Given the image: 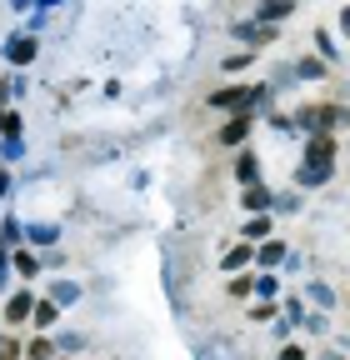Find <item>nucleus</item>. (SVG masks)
Instances as JSON below:
<instances>
[{"mask_svg": "<svg viewBox=\"0 0 350 360\" xmlns=\"http://www.w3.org/2000/svg\"><path fill=\"white\" fill-rule=\"evenodd\" d=\"M330 175H335V165H316V160H305V165L295 170V186H300V191H311V186H325Z\"/></svg>", "mask_w": 350, "mask_h": 360, "instance_id": "nucleus-1", "label": "nucleus"}, {"mask_svg": "<svg viewBox=\"0 0 350 360\" xmlns=\"http://www.w3.org/2000/svg\"><path fill=\"white\" fill-rule=\"evenodd\" d=\"M250 125H255V120H250V110H235V115L226 120V130H221V146H240L245 135H250Z\"/></svg>", "mask_w": 350, "mask_h": 360, "instance_id": "nucleus-2", "label": "nucleus"}, {"mask_svg": "<svg viewBox=\"0 0 350 360\" xmlns=\"http://www.w3.org/2000/svg\"><path fill=\"white\" fill-rule=\"evenodd\" d=\"M245 210H276V191H266V186H260V180H255V186H245Z\"/></svg>", "mask_w": 350, "mask_h": 360, "instance_id": "nucleus-3", "label": "nucleus"}, {"mask_svg": "<svg viewBox=\"0 0 350 360\" xmlns=\"http://www.w3.org/2000/svg\"><path fill=\"white\" fill-rule=\"evenodd\" d=\"M290 11H295L290 0H260V11H255V20H266V25H280V20H285Z\"/></svg>", "mask_w": 350, "mask_h": 360, "instance_id": "nucleus-4", "label": "nucleus"}, {"mask_svg": "<svg viewBox=\"0 0 350 360\" xmlns=\"http://www.w3.org/2000/svg\"><path fill=\"white\" fill-rule=\"evenodd\" d=\"M235 180H240V186H255V180H260V160H255V150H240V155H235Z\"/></svg>", "mask_w": 350, "mask_h": 360, "instance_id": "nucleus-5", "label": "nucleus"}, {"mask_svg": "<svg viewBox=\"0 0 350 360\" xmlns=\"http://www.w3.org/2000/svg\"><path fill=\"white\" fill-rule=\"evenodd\" d=\"M285 255H290V250H285V240H266V250H255V260H260V265H266V270H276V265H285Z\"/></svg>", "mask_w": 350, "mask_h": 360, "instance_id": "nucleus-6", "label": "nucleus"}, {"mask_svg": "<svg viewBox=\"0 0 350 360\" xmlns=\"http://www.w3.org/2000/svg\"><path fill=\"white\" fill-rule=\"evenodd\" d=\"M226 295H231V300H245V295H255V276H240V270H231V281H226Z\"/></svg>", "mask_w": 350, "mask_h": 360, "instance_id": "nucleus-7", "label": "nucleus"}, {"mask_svg": "<svg viewBox=\"0 0 350 360\" xmlns=\"http://www.w3.org/2000/svg\"><path fill=\"white\" fill-rule=\"evenodd\" d=\"M6 56H11L15 65H25V60H35V40H30V35H15V40H11V51H6Z\"/></svg>", "mask_w": 350, "mask_h": 360, "instance_id": "nucleus-8", "label": "nucleus"}, {"mask_svg": "<svg viewBox=\"0 0 350 360\" xmlns=\"http://www.w3.org/2000/svg\"><path fill=\"white\" fill-rule=\"evenodd\" d=\"M245 236H250V240H266V236H271V215H266V210H250Z\"/></svg>", "mask_w": 350, "mask_h": 360, "instance_id": "nucleus-9", "label": "nucleus"}, {"mask_svg": "<svg viewBox=\"0 0 350 360\" xmlns=\"http://www.w3.org/2000/svg\"><path fill=\"white\" fill-rule=\"evenodd\" d=\"M250 260H255V245H235V250H226L221 265H226V270H240V265H250Z\"/></svg>", "mask_w": 350, "mask_h": 360, "instance_id": "nucleus-10", "label": "nucleus"}, {"mask_svg": "<svg viewBox=\"0 0 350 360\" xmlns=\"http://www.w3.org/2000/svg\"><path fill=\"white\" fill-rule=\"evenodd\" d=\"M276 290H280V281H276V270H260V276H255V295H260V300H271Z\"/></svg>", "mask_w": 350, "mask_h": 360, "instance_id": "nucleus-11", "label": "nucleus"}, {"mask_svg": "<svg viewBox=\"0 0 350 360\" xmlns=\"http://www.w3.org/2000/svg\"><path fill=\"white\" fill-rule=\"evenodd\" d=\"M305 295H311V300H316V305H325V310H330V305H335V290H330V285H325V281H311V285H305Z\"/></svg>", "mask_w": 350, "mask_h": 360, "instance_id": "nucleus-12", "label": "nucleus"}, {"mask_svg": "<svg viewBox=\"0 0 350 360\" xmlns=\"http://www.w3.org/2000/svg\"><path fill=\"white\" fill-rule=\"evenodd\" d=\"M316 51H320V56H325V60H335V56H340V45H335V35H330V30H325V25H320V30H316Z\"/></svg>", "mask_w": 350, "mask_h": 360, "instance_id": "nucleus-13", "label": "nucleus"}, {"mask_svg": "<svg viewBox=\"0 0 350 360\" xmlns=\"http://www.w3.org/2000/svg\"><path fill=\"white\" fill-rule=\"evenodd\" d=\"M56 315H60V310H56V300H35V326H40V330L56 326Z\"/></svg>", "mask_w": 350, "mask_h": 360, "instance_id": "nucleus-14", "label": "nucleus"}, {"mask_svg": "<svg viewBox=\"0 0 350 360\" xmlns=\"http://www.w3.org/2000/svg\"><path fill=\"white\" fill-rule=\"evenodd\" d=\"M295 75H300V80H325V65H320V60H300Z\"/></svg>", "mask_w": 350, "mask_h": 360, "instance_id": "nucleus-15", "label": "nucleus"}, {"mask_svg": "<svg viewBox=\"0 0 350 360\" xmlns=\"http://www.w3.org/2000/svg\"><path fill=\"white\" fill-rule=\"evenodd\" d=\"M25 315H35V305H30V295H15L11 300V321H25Z\"/></svg>", "mask_w": 350, "mask_h": 360, "instance_id": "nucleus-16", "label": "nucleus"}, {"mask_svg": "<svg viewBox=\"0 0 350 360\" xmlns=\"http://www.w3.org/2000/svg\"><path fill=\"white\" fill-rule=\"evenodd\" d=\"M276 210L295 215V210H300V195H295V191H280V195H276Z\"/></svg>", "mask_w": 350, "mask_h": 360, "instance_id": "nucleus-17", "label": "nucleus"}, {"mask_svg": "<svg viewBox=\"0 0 350 360\" xmlns=\"http://www.w3.org/2000/svg\"><path fill=\"white\" fill-rule=\"evenodd\" d=\"M30 240L35 245H51L56 240V225H30Z\"/></svg>", "mask_w": 350, "mask_h": 360, "instance_id": "nucleus-18", "label": "nucleus"}, {"mask_svg": "<svg viewBox=\"0 0 350 360\" xmlns=\"http://www.w3.org/2000/svg\"><path fill=\"white\" fill-rule=\"evenodd\" d=\"M15 240H20V225H15V220H6V225H0V245H6V250H11Z\"/></svg>", "mask_w": 350, "mask_h": 360, "instance_id": "nucleus-19", "label": "nucleus"}, {"mask_svg": "<svg viewBox=\"0 0 350 360\" xmlns=\"http://www.w3.org/2000/svg\"><path fill=\"white\" fill-rule=\"evenodd\" d=\"M305 330H311V335H325V315H305Z\"/></svg>", "mask_w": 350, "mask_h": 360, "instance_id": "nucleus-20", "label": "nucleus"}, {"mask_svg": "<svg viewBox=\"0 0 350 360\" xmlns=\"http://www.w3.org/2000/svg\"><path fill=\"white\" fill-rule=\"evenodd\" d=\"M75 295H80V290H75L70 281H60V285H56V300H75Z\"/></svg>", "mask_w": 350, "mask_h": 360, "instance_id": "nucleus-21", "label": "nucleus"}, {"mask_svg": "<svg viewBox=\"0 0 350 360\" xmlns=\"http://www.w3.org/2000/svg\"><path fill=\"white\" fill-rule=\"evenodd\" d=\"M6 191H11V175H6V170H0V195H6Z\"/></svg>", "mask_w": 350, "mask_h": 360, "instance_id": "nucleus-22", "label": "nucleus"}, {"mask_svg": "<svg viewBox=\"0 0 350 360\" xmlns=\"http://www.w3.org/2000/svg\"><path fill=\"white\" fill-rule=\"evenodd\" d=\"M340 30H345V35H350V6H345V15H340Z\"/></svg>", "mask_w": 350, "mask_h": 360, "instance_id": "nucleus-23", "label": "nucleus"}, {"mask_svg": "<svg viewBox=\"0 0 350 360\" xmlns=\"http://www.w3.org/2000/svg\"><path fill=\"white\" fill-rule=\"evenodd\" d=\"M0 265H6V245H0Z\"/></svg>", "mask_w": 350, "mask_h": 360, "instance_id": "nucleus-24", "label": "nucleus"}, {"mask_svg": "<svg viewBox=\"0 0 350 360\" xmlns=\"http://www.w3.org/2000/svg\"><path fill=\"white\" fill-rule=\"evenodd\" d=\"M0 350H6V345H0Z\"/></svg>", "mask_w": 350, "mask_h": 360, "instance_id": "nucleus-25", "label": "nucleus"}]
</instances>
